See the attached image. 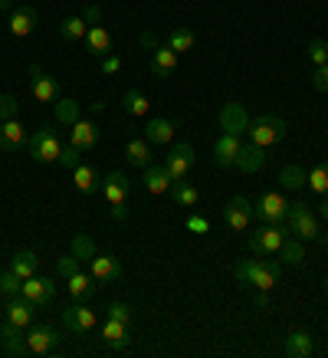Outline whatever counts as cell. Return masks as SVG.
<instances>
[{"instance_id": "cell-37", "label": "cell", "mask_w": 328, "mask_h": 358, "mask_svg": "<svg viewBox=\"0 0 328 358\" xmlns=\"http://www.w3.org/2000/svg\"><path fill=\"white\" fill-rule=\"evenodd\" d=\"M171 201H174L177 207H197L200 191H197L194 185H187V181H174V185H171Z\"/></svg>"}, {"instance_id": "cell-38", "label": "cell", "mask_w": 328, "mask_h": 358, "mask_svg": "<svg viewBox=\"0 0 328 358\" xmlns=\"http://www.w3.org/2000/svg\"><path fill=\"white\" fill-rule=\"evenodd\" d=\"M86 33H89V23L82 20V17H66V20L59 23V36H63V40H69V43L86 40Z\"/></svg>"}, {"instance_id": "cell-22", "label": "cell", "mask_w": 328, "mask_h": 358, "mask_svg": "<svg viewBox=\"0 0 328 358\" xmlns=\"http://www.w3.org/2000/svg\"><path fill=\"white\" fill-rule=\"evenodd\" d=\"M89 273H92L98 282H112L121 276V260L119 257H98L96 253V257L89 260Z\"/></svg>"}, {"instance_id": "cell-26", "label": "cell", "mask_w": 328, "mask_h": 358, "mask_svg": "<svg viewBox=\"0 0 328 358\" xmlns=\"http://www.w3.org/2000/svg\"><path fill=\"white\" fill-rule=\"evenodd\" d=\"M33 309H36V306H33L30 299H23V296H13V299H7V319H10L13 326L30 329L33 326Z\"/></svg>"}, {"instance_id": "cell-32", "label": "cell", "mask_w": 328, "mask_h": 358, "mask_svg": "<svg viewBox=\"0 0 328 358\" xmlns=\"http://www.w3.org/2000/svg\"><path fill=\"white\" fill-rule=\"evenodd\" d=\"M53 115H56V122L59 125H76L79 119H82V106H79L76 99H56L53 102Z\"/></svg>"}, {"instance_id": "cell-3", "label": "cell", "mask_w": 328, "mask_h": 358, "mask_svg": "<svg viewBox=\"0 0 328 358\" xmlns=\"http://www.w3.org/2000/svg\"><path fill=\"white\" fill-rule=\"evenodd\" d=\"M59 148H63V141H59L56 125H40V129L33 131V141H30V158L33 162H40V164L59 162Z\"/></svg>"}, {"instance_id": "cell-23", "label": "cell", "mask_w": 328, "mask_h": 358, "mask_svg": "<svg viewBox=\"0 0 328 358\" xmlns=\"http://www.w3.org/2000/svg\"><path fill=\"white\" fill-rule=\"evenodd\" d=\"M174 69H177V53L167 43L158 46V50L151 53V76L154 79H167Z\"/></svg>"}, {"instance_id": "cell-48", "label": "cell", "mask_w": 328, "mask_h": 358, "mask_svg": "<svg viewBox=\"0 0 328 358\" xmlns=\"http://www.w3.org/2000/svg\"><path fill=\"white\" fill-rule=\"evenodd\" d=\"M109 319H119V322H128V326H131L135 313H131L128 303H109Z\"/></svg>"}, {"instance_id": "cell-55", "label": "cell", "mask_w": 328, "mask_h": 358, "mask_svg": "<svg viewBox=\"0 0 328 358\" xmlns=\"http://www.w3.org/2000/svg\"><path fill=\"white\" fill-rule=\"evenodd\" d=\"M89 112H92V115H98V112H105V102H102V99H96V102L89 106Z\"/></svg>"}, {"instance_id": "cell-39", "label": "cell", "mask_w": 328, "mask_h": 358, "mask_svg": "<svg viewBox=\"0 0 328 358\" xmlns=\"http://www.w3.org/2000/svg\"><path fill=\"white\" fill-rule=\"evenodd\" d=\"M194 43H197V36H194V30H187V27H174V30L167 33V46H171L177 56L187 53Z\"/></svg>"}, {"instance_id": "cell-19", "label": "cell", "mask_w": 328, "mask_h": 358, "mask_svg": "<svg viewBox=\"0 0 328 358\" xmlns=\"http://www.w3.org/2000/svg\"><path fill=\"white\" fill-rule=\"evenodd\" d=\"M102 342L115 352H125L131 345V326L128 322H119V319H105V326H102Z\"/></svg>"}, {"instance_id": "cell-44", "label": "cell", "mask_w": 328, "mask_h": 358, "mask_svg": "<svg viewBox=\"0 0 328 358\" xmlns=\"http://www.w3.org/2000/svg\"><path fill=\"white\" fill-rule=\"evenodd\" d=\"M59 164H63V168H79V164H82V148L63 145V148H59Z\"/></svg>"}, {"instance_id": "cell-16", "label": "cell", "mask_w": 328, "mask_h": 358, "mask_svg": "<svg viewBox=\"0 0 328 358\" xmlns=\"http://www.w3.org/2000/svg\"><path fill=\"white\" fill-rule=\"evenodd\" d=\"M283 276V263H273L269 257H260L256 260V270H253V289H260V293H269L276 282Z\"/></svg>"}, {"instance_id": "cell-9", "label": "cell", "mask_w": 328, "mask_h": 358, "mask_svg": "<svg viewBox=\"0 0 328 358\" xmlns=\"http://www.w3.org/2000/svg\"><path fill=\"white\" fill-rule=\"evenodd\" d=\"M30 89H33V99L43 102V106H53L56 99H59V83L46 73L43 66H36V63L30 66Z\"/></svg>"}, {"instance_id": "cell-29", "label": "cell", "mask_w": 328, "mask_h": 358, "mask_svg": "<svg viewBox=\"0 0 328 358\" xmlns=\"http://www.w3.org/2000/svg\"><path fill=\"white\" fill-rule=\"evenodd\" d=\"M171 174H167V168L164 164H148L144 168V187L151 191V194H164V191H171Z\"/></svg>"}, {"instance_id": "cell-30", "label": "cell", "mask_w": 328, "mask_h": 358, "mask_svg": "<svg viewBox=\"0 0 328 358\" xmlns=\"http://www.w3.org/2000/svg\"><path fill=\"white\" fill-rule=\"evenodd\" d=\"M86 46H89V53L92 56H109L112 53V33L105 30V27H89L86 33Z\"/></svg>"}, {"instance_id": "cell-15", "label": "cell", "mask_w": 328, "mask_h": 358, "mask_svg": "<svg viewBox=\"0 0 328 358\" xmlns=\"http://www.w3.org/2000/svg\"><path fill=\"white\" fill-rule=\"evenodd\" d=\"M223 220H227L230 230L243 234L253 220V204L246 201V197H233V201H227V207H223Z\"/></svg>"}, {"instance_id": "cell-54", "label": "cell", "mask_w": 328, "mask_h": 358, "mask_svg": "<svg viewBox=\"0 0 328 358\" xmlns=\"http://www.w3.org/2000/svg\"><path fill=\"white\" fill-rule=\"evenodd\" d=\"M109 214H112V220H125L128 217V207H112Z\"/></svg>"}, {"instance_id": "cell-28", "label": "cell", "mask_w": 328, "mask_h": 358, "mask_svg": "<svg viewBox=\"0 0 328 358\" xmlns=\"http://www.w3.org/2000/svg\"><path fill=\"white\" fill-rule=\"evenodd\" d=\"M73 185H76L79 194H96L102 187V178L92 164H79V168H73Z\"/></svg>"}, {"instance_id": "cell-24", "label": "cell", "mask_w": 328, "mask_h": 358, "mask_svg": "<svg viewBox=\"0 0 328 358\" xmlns=\"http://www.w3.org/2000/svg\"><path fill=\"white\" fill-rule=\"evenodd\" d=\"M66 282H69V296H73L76 303H86V299H92V296L98 293V289H96L98 280L92 276V273H82V270H79L76 276H69Z\"/></svg>"}, {"instance_id": "cell-5", "label": "cell", "mask_w": 328, "mask_h": 358, "mask_svg": "<svg viewBox=\"0 0 328 358\" xmlns=\"http://www.w3.org/2000/svg\"><path fill=\"white\" fill-rule=\"evenodd\" d=\"M285 210H289V201L279 191H262L256 197V204H253V214L262 224H285Z\"/></svg>"}, {"instance_id": "cell-42", "label": "cell", "mask_w": 328, "mask_h": 358, "mask_svg": "<svg viewBox=\"0 0 328 358\" xmlns=\"http://www.w3.org/2000/svg\"><path fill=\"white\" fill-rule=\"evenodd\" d=\"M20 293H23V280L10 270V266H7V270L0 273V296L13 299V296H20Z\"/></svg>"}, {"instance_id": "cell-57", "label": "cell", "mask_w": 328, "mask_h": 358, "mask_svg": "<svg viewBox=\"0 0 328 358\" xmlns=\"http://www.w3.org/2000/svg\"><path fill=\"white\" fill-rule=\"evenodd\" d=\"M10 7H13V0H0V13H3V10H10Z\"/></svg>"}, {"instance_id": "cell-31", "label": "cell", "mask_w": 328, "mask_h": 358, "mask_svg": "<svg viewBox=\"0 0 328 358\" xmlns=\"http://www.w3.org/2000/svg\"><path fill=\"white\" fill-rule=\"evenodd\" d=\"M144 138L151 141V145H167V141H174V122L171 119H151L144 125Z\"/></svg>"}, {"instance_id": "cell-17", "label": "cell", "mask_w": 328, "mask_h": 358, "mask_svg": "<svg viewBox=\"0 0 328 358\" xmlns=\"http://www.w3.org/2000/svg\"><path fill=\"white\" fill-rule=\"evenodd\" d=\"M27 145V129H23L17 119H7L0 122V152L7 155H17Z\"/></svg>"}, {"instance_id": "cell-6", "label": "cell", "mask_w": 328, "mask_h": 358, "mask_svg": "<svg viewBox=\"0 0 328 358\" xmlns=\"http://www.w3.org/2000/svg\"><path fill=\"white\" fill-rule=\"evenodd\" d=\"M59 319H63V326L69 329L73 336H86V332H92V329H96V322H98L96 313H92L86 303H76V299H73L69 306H63Z\"/></svg>"}, {"instance_id": "cell-56", "label": "cell", "mask_w": 328, "mask_h": 358, "mask_svg": "<svg viewBox=\"0 0 328 358\" xmlns=\"http://www.w3.org/2000/svg\"><path fill=\"white\" fill-rule=\"evenodd\" d=\"M318 210H322V220H325V224H328V194L322 197V207H318Z\"/></svg>"}, {"instance_id": "cell-40", "label": "cell", "mask_w": 328, "mask_h": 358, "mask_svg": "<svg viewBox=\"0 0 328 358\" xmlns=\"http://www.w3.org/2000/svg\"><path fill=\"white\" fill-rule=\"evenodd\" d=\"M98 250H96V240L89 237V234H76L73 237V257H76L79 263H89L92 257H96Z\"/></svg>"}, {"instance_id": "cell-11", "label": "cell", "mask_w": 328, "mask_h": 358, "mask_svg": "<svg viewBox=\"0 0 328 358\" xmlns=\"http://www.w3.org/2000/svg\"><path fill=\"white\" fill-rule=\"evenodd\" d=\"M217 122H220V131H230V135H243V131L250 129V112H246V106H240V102H227L223 109L217 112Z\"/></svg>"}, {"instance_id": "cell-7", "label": "cell", "mask_w": 328, "mask_h": 358, "mask_svg": "<svg viewBox=\"0 0 328 358\" xmlns=\"http://www.w3.org/2000/svg\"><path fill=\"white\" fill-rule=\"evenodd\" d=\"M27 345H30V355H53L59 352V332L50 322H33L27 329Z\"/></svg>"}, {"instance_id": "cell-49", "label": "cell", "mask_w": 328, "mask_h": 358, "mask_svg": "<svg viewBox=\"0 0 328 358\" xmlns=\"http://www.w3.org/2000/svg\"><path fill=\"white\" fill-rule=\"evenodd\" d=\"M184 227L191 230V234H200V237H204V234H210V220L204 217V214H191Z\"/></svg>"}, {"instance_id": "cell-2", "label": "cell", "mask_w": 328, "mask_h": 358, "mask_svg": "<svg viewBox=\"0 0 328 358\" xmlns=\"http://www.w3.org/2000/svg\"><path fill=\"white\" fill-rule=\"evenodd\" d=\"M285 131H289V125H285L279 115H256V119L250 122L246 135H250L253 145H260V148H273V145H279V141L285 138Z\"/></svg>"}, {"instance_id": "cell-14", "label": "cell", "mask_w": 328, "mask_h": 358, "mask_svg": "<svg viewBox=\"0 0 328 358\" xmlns=\"http://www.w3.org/2000/svg\"><path fill=\"white\" fill-rule=\"evenodd\" d=\"M240 148H243L240 135H230V131H223V135L214 141V164H217V168H233V164H237Z\"/></svg>"}, {"instance_id": "cell-33", "label": "cell", "mask_w": 328, "mask_h": 358, "mask_svg": "<svg viewBox=\"0 0 328 358\" xmlns=\"http://www.w3.org/2000/svg\"><path fill=\"white\" fill-rule=\"evenodd\" d=\"M10 270L17 273L20 280H30V276H36V270H40V257H36L33 250H20V253H13Z\"/></svg>"}, {"instance_id": "cell-25", "label": "cell", "mask_w": 328, "mask_h": 358, "mask_svg": "<svg viewBox=\"0 0 328 358\" xmlns=\"http://www.w3.org/2000/svg\"><path fill=\"white\" fill-rule=\"evenodd\" d=\"M312 352H315V342H312V336L306 329H292L285 336V355L289 358H308Z\"/></svg>"}, {"instance_id": "cell-35", "label": "cell", "mask_w": 328, "mask_h": 358, "mask_svg": "<svg viewBox=\"0 0 328 358\" xmlns=\"http://www.w3.org/2000/svg\"><path fill=\"white\" fill-rule=\"evenodd\" d=\"M279 185H283L285 191H302V187L308 185V171L302 164H285L283 171H279Z\"/></svg>"}, {"instance_id": "cell-50", "label": "cell", "mask_w": 328, "mask_h": 358, "mask_svg": "<svg viewBox=\"0 0 328 358\" xmlns=\"http://www.w3.org/2000/svg\"><path fill=\"white\" fill-rule=\"evenodd\" d=\"M312 89H315V92H328V66H315V73H312Z\"/></svg>"}, {"instance_id": "cell-10", "label": "cell", "mask_w": 328, "mask_h": 358, "mask_svg": "<svg viewBox=\"0 0 328 358\" xmlns=\"http://www.w3.org/2000/svg\"><path fill=\"white\" fill-rule=\"evenodd\" d=\"M102 197L109 201V207H128V194H131V185L128 178L121 171H109L105 178H102Z\"/></svg>"}, {"instance_id": "cell-53", "label": "cell", "mask_w": 328, "mask_h": 358, "mask_svg": "<svg viewBox=\"0 0 328 358\" xmlns=\"http://www.w3.org/2000/svg\"><path fill=\"white\" fill-rule=\"evenodd\" d=\"M138 43H142L144 50H151V53L158 50V40H154V33H142V40H138Z\"/></svg>"}, {"instance_id": "cell-51", "label": "cell", "mask_w": 328, "mask_h": 358, "mask_svg": "<svg viewBox=\"0 0 328 358\" xmlns=\"http://www.w3.org/2000/svg\"><path fill=\"white\" fill-rule=\"evenodd\" d=\"M102 73L105 76H119L121 73V59L115 53H109V56H102Z\"/></svg>"}, {"instance_id": "cell-4", "label": "cell", "mask_w": 328, "mask_h": 358, "mask_svg": "<svg viewBox=\"0 0 328 358\" xmlns=\"http://www.w3.org/2000/svg\"><path fill=\"white\" fill-rule=\"evenodd\" d=\"M285 237H289V227H285V224H262L250 237V250L256 257H273V253H279Z\"/></svg>"}, {"instance_id": "cell-21", "label": "cell", "mask_w": 328, "mask_h": 358, "mask_svg": "<svg viewBox=\"0 0 328 358\" xmlns=\"http://www.w3.org/2000/svg\"><path fill=\"white\" fill-rule=\"evenodd\" d=\"M262 164H266V148H260V145H246L243 141V148H240V155H237V164L233 168H240L243 174H256V171H262Z\"/></svg>"}, {"instance_id": "cell-8", "label": "cell", "mask_w": 328, "mask_h": 358, "mask_svg": "<svg viewBox=\"0 0 328 358\" xmlns=\"http://www.w3.org/2000/svg\"><path fill=\"white\" fill-rule=\"evenodd\" d=\"M164 168L171 174V181H187V174L194 168V148L187 141H177L174 148L167 152V158H164Z\"/></svg>"}, {"instance_id": "cell-47", "label": "cell", "mask_w": 328, "mask_h": 358, "mask_svg": "<svg viewBox=\"0 0 328 358\" xmlns=\"http://www.w3.org/2000/svg\"><path fill=\"white\" fill-rule=\"evenodd\" d=\"M56 273L63 276V280H69V276H76L79 273V260L69 253V257H59V263H56Z\"/></svg>"}, {"instance_id": "cell-13", "label": "cell", "mask_w": 328, "mask_h": 358, "mask_svg": "<svg viewBox=\"0 0 328 358\" xmlns=\"http://www.w3.org/2000/svg\"><path fill=\"white\" fill-rule=\"evenodd\" d=\"M0 348H3L7 355H13V358L30 355V345H27V332H23V326H13L10 319H7V322H0Z\"/></svg>"}, {"instance_id": "cell-45", "label": "cell", "mask_w": 328, "mask_h": 358, "mask_svg": "<svg viewBox=\"0 0 328 358\" xmlns=\"http://www.w3.org/2000/svg\"><path fill=\"white\" fill-rule=\"evenodd\" d=\"M308 59L315 66H328V43L325 40H312V43H308Z\"/></svg>"}, {"instance_id": "cell-20", "label": "cell", "mask_w": 328, "mask_h": 358, "mask_svg": "<svg viewBox=\"0 0 328 358\" xmlns=\"http://www.w3.org/2000/svg\"><path fill=\"white\" fill-rule=\"evenodd\" d=\"M40 23V13L33 10V7H27V3H20L17 10L10 13V23H7V30L17 36V40H23V36H30L33 27Z\"/></svg>"}, {"instance_id": "cell-18", "label": "cell", "mask_w": 328, "mask_h": 358, "mask_svg": "<svg viewBox=\"0 0 328 358\" xmlns=\"http://www.w3.org/2000/svg\"><path fill=\"white\" fill-rule=\"evenodd\" d=\"M98 135H102V129H98L96 119H79L76 125H73V131H69V145H76V148L89 152V148H96Z\"/></svg>"}, {"instance_id": "cell-46", "label": "cell", "mask_w": 328, "mask_h": 358, "mask_svg": "<svg viewBox=\"0 0 328 358\" xmlns=\"http://www.w3.org/2000/svg\"><path fill=\"white\" fill-rule=\"evenodd\" d=\"M20 115V106H17V99L13 96H0V122H7V119H17Z\"/></svg>"}, {"instance_id": "cell-41", "label": "cell", "mask_w": 328, "mask_h": 358, "mask_svg": "<svg viewBox=\"0 0 328 358\" xmlns=\"http://www.w3.org/2000/svg\"><path fill=\"white\" fill-rule=\"evenodd\" d=\"M308 191H315L318 197L328 194V164H315L312 171H308Z\"/></svg>"}, {"instance_id": "cell-43", "label": "cell", "mask_w": 328, "mask_h": 358, "mask_svg": "<svg viewBox=\"0 0 328 358\" xmlns=\"http://www.w3.org/2000/svg\"><path fill=\"white\" fill-rule=\"evenodd\" d=\"M260 260V257H256ZM256 260H240L233 266V280L240 282V286H250L253 282V270H256Z\"/></svg>"}, {"instance_id": "cell-27", "label": "cell", "mask_w": 328, "mask_h": 358, "mask_svg": "<svg viewBox=\"0 0 328 358\" xmlns=\"http://www.w3.org/2000/svg\"><path fill=\"white\" fill-rule=\"evenodd\" d=\"M125 162H128L131 168H148V164H151V141L128 138V145H125Z\"/></svg>"}, {"instance_id": "cell-1", "label": "cell", "mask_w": 328, "mask_h": 358, "mask_svg": "<svg viewBox=\"0 0 328 358\" xmlns=\"http://www.w3.org/2000/svg\"><path fill=\"white\" fill-rule=\"evenodd\" d=\"M285 227H289L292 237L302 240V243H328V237L322 234V224H318V214L312 210L308 201H289Z\"/></svg>"}, {"instance_id": "cell-34", "label": "cell", "mask_w": 328, "mask_h": 358, "mask_svg": "<svg viewBox=\"0 0 328 358\" xmlns=\"http://www.w3.org/2000/svg\"><path fill=\"white\" fill-rule=\"evenodd\" d=\"M121 109L128 112V115H135V119H144L151 112V102H148V96H144L142 89H128L121 96Z\"/></svg>"}, {"instance_id": "cell-12", "label": "cell", "mask_w": 328, "mask_h": 358, "mask_svg": "<svg viewBox=\"0 0 328 358\" xmlns=\"http://www.w3.org/2000/svg\"><path fill=\"white\" fill-rule=\"evenodd\" d=\"M23 299H30L36 309L40 306H50L56 299V282L50 276H30V280H23Z\"/></svg>"}, {"instance_id": "cell-58", "label": "cell", "mask_w": 328, "mask_h": 358, "mask_svg": "<svg viewBox=\"0 0 328 358\" xmlns=\"http://www.w3.org/2000/svg\"><path fill=\"white\" fill-rule=\"evenodd\" d=\"M325 293H328V276H325Z\"/></svg>"}, {"instance_id": "cell-52", "label": "cell", "mask_w": 328, "mask_h": 358, "mask_svg": "<svg viewBox=\"0 0 328 358\" xmlns=\"http://www.w3.org/2000/svg\"><path fill=\"white\" fill-rule=\"evenodd\" d=\"M82 20H86L89 27H98V20H102V7H96V3H92V7H86Z\"/></svg>"}, {"instance_id": "cell-36", "label": "cell", "mask_w": 328, "mask_h": 358, "mask_svg": "<svg viewBox=\"0 0 328 358\" xmlns=\"http://www.w3.org/2000/svg\"><path fill=\"white\" fill-rule=\"evenodd\" d=\"M279 263H289V266L306 263V247H302V240L289 234V237L283 240V247H279Z\"/></svg>"}]
</instances>
